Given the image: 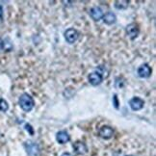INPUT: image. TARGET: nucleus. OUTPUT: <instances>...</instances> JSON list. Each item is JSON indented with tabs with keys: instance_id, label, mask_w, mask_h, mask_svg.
Here are the masks:
<instances>
[{
	"instance_id": "nucleus-8",
	"label": "nucleus",
	"mask_w": 156,
	"mask_h": 156,
	"mask_svg": "<svg viewBox=\"0 0 156 156\" xmlns=\"http://www.w3.org/2000/svg\"><path fill=\"white\" fill-rule=\"evenodd\" d=\"M88 80L93 86H98L102 82V76L99 73H93L88 76Z\"/></svg>"
},
{
	"instance_id": "nucleus-14",
	"label": "nucleus",
	"mask_w": 156,
	"mask_h": 156,
	"mask_svg": "<svg viewBox=\"0 0 156 156\" xmlns=\"http://www.w3.org/2000/svg\"><path fill=\"white\" fill-rule=\"evenodd\" d=\"M8 108H9V105L7 103V101L4 99H0V111L6 112L8 110Z\"/></svg>"
},
{
	"instance_id": "nucleus-17",
	"label": "nucleus",
	"mask_w": 156,
	"mask_h": 156,
	"mask_svg": "<svg viewBox=\"0 0 156 156\" xmlns=\"http://www.w3.org/2000/svg\"><path fill=\"white\" fill-rule=\"evenodd\" d=\"M61 156H73V154H70L69 152H65V153H63Z\"/></svg>"
},
{
	"instance_id": "nucleus-4",
	"label": "nucleus",
	"mask_w": 156,
	"mask_h": 156,
	"mask_svg": "<svg viewBox=\"0 0 156 156\" xmlns=\"http://www.w3.org/2000/svg\"><path fill=\"white\" fill-rule=\"evenodd\" d=\"M151 73H152V69L147 64H144L138 69V75H139L141 78L149 77L151 75Z\"/></svg>"
},
{
	"instance_id": "nucleus-5",
	"label": "nucleus",
	"mask_w": 156,
	"mask_h": 156,
	"mask_svg": "<svg viewBox=\"0 0 156 156\" xmlns=\"http://www.w3.org/2000/svg\"><path fill=\"white\" fill-rule=\"evenodd\" d=\"M144 100L140 98H131L129 101V106L131 107V109L133 111H139L144 107Z\"/></svg>"
},
{
	"instance_id": "nucleus-2",
	"label": "nucleus",
	"mask_w": 156,
	"mask_h": 156,
	"mask_svg": "<svg viewBox=\"0 0 156 156\" xmlns=\"http://www.w3.org/2000/svg\"><path fill=\"white\" fill-rule=\"evenodd\" d=\"M78 37H79V34H78L77 30H75L74 28H69L65 32V40L69 44L75 43Z\"/></svg>"
},
{
	"instance_id": "nucleus-18",
	"label": "nucleus",
	"mask_w": 156,
	"mask_h": 156,
	"mask_svg": "<svg viewBox=\"0 0 156 156\" xmlns=\"http://www.w3.org/2000/svg\"><path fill=\"white\" fill-rule=\"evenodd\" d=\"M3 49V41L0 39V50Z\"/></svg>"
},
{
	"instance_id": "nucleus-11",
	"label": "nucleus",
	"mask_w": 156,
	"mask_h": 156,
	"mask_svg": "<svg viewBox=\"0 0 156 156\" xmlns=\"http://www.w3.org/2000/svg\"><path fill=\"white\" fill-rule=\"evenodd\" d=\"M56 139L60 144H66L69 141V135L67 131H59L56 135Z\"/></svg>"
},
{
	"instance_id": "nucleus-19",
	"label": "nucleus",
	"mask_w": 156,
	"mask_h": 156,
	"mask_svg": "<svg viewBox=\"0 0 156 156\" xmlns=\"http://www.w3.org/2000/svg\"><path fill=\"white\" fill-rule=\"evenodd\" d=\"M128 156H132V155H128Z\"/></svg>"
},
{
	"instance_id": "nucleus-10",
	"label": "nucleus",
	"mask_w": 156,
	"mask_h": 156,
	"mask_svg": "<svg viewBox=\"0 0 156 156\" xmlns=\"http://www.w3.org/2000/svg\"><path fill=\"white\" fill-rule=\"evenodd\" d=\"M73 149L77 154H84L87 151V147L82 142H76L73 144Z\"/></svg>"
},
{
	"instance_id": "nucleus-1",
	"label": "nucleus",
	"mask_w": 156,
	"mask_h": 156,
	"mask_svg": "<svg viewBox=\"0 0 156 156\" xmlns=\"http://www.w3.org/2000/svg\"><path fill=\"white\" fill-rule=\"evenodd\" d=\"M19 103L20 108L25 112H30L34 108V99L32 97L28 94H23L21 97L20 98Z\"/></svg>"
},
{
	"instance_id": "nucleus-16",
	"label": "nucleus",
	"mask_w": 156,
	"mask_h": 156,
	"mask_svg": "<svg viewBox=\"0 0 156 156\" xmlns=\"http://www.w3.org/2000/svg\"><path fill=\"white\" fill-rule=\"evenodd\" d=\"M113 99H114V103H115V107L118 108V107H119V102H118V98H117V95H116V94L114 95Z\"/></svg>"
},
{
	"instance_id": "nucleus-3",
	"label": "nucleus",
	"mask_w": 156,
	"mask_h": 156,
	"mask_svg": "<svg viewBox=\"0 0 156 156\" xmlns=\"http://www.w3.org/2000/svg\"><path fill=\"white\" fill-rule=\"evenodd\" d=\"M125 31H126V34L129 37V39L134 40L138 37V35H139V27H138L137 23L133 22V23H130V24L127 25Z\"/></svg>"
},
{
	"instance_id": "nucleus-7",
	"label": "nucleus",
	"mask_w": 156,
	"mask_h": 156,
	"mask_svg": "<svg viewBox=\"0 0 156 156\" xmlns=\"http://www.w3.org/2000/svg\"><path fill=\"white\" fill-rule=\"evenodd\" d=\"M90 16H91V17L95 20V21H98L100 20L101 19H102L103 16V13H102V10H101L99 7H93L91 8V10H90L89 12Z\"/></svg>"
},
{
	"instance_id": "nucleus-12",
	"label": "nucleus",
	"mask_w": 156,
	"mask_h": 156,
	"mask_svg": "<svg viewBox=\"0 0 156 156\" xmlns=\"http://www.w3.org/2000/svg\"><path fill=\"white\" fill-rule=\"evenodd\" d=\"M102 17H103V21L108 25H111V24H113V23H115L116 20H117L115 14L111 13V12H108V13H106Z\"/></svg>"
},
{
	"instance_id": "nucleus-13",
	"label": "nucleus",
	"mask_w": 156,
	"mask_h": 156,
	"mask_svg": "<svg viewBox=\"0 0 156 156\" xmlns=\"http://www.w3.org/2000/svg\"><path fill=\"white\" fill-rule=\"evenodd\" d=\"M129 1L127 0H121V1H116L115 2V8L118 10H124L128 7Z\"/></svg>"
},
{
	"instance_id": "nucleus-15",
	"label": "nucleus",
	"mask_w": 156,
	"mask_h": 156,
	"mask_svg": "<svg viewBox=\"0 0 156 156\" xmlns=\"http://www.w3.org/2000/svg\"><path fill=\"white\" fill-rule=\"evenodd\" d=\"M25 128H26L27 131L30 132V134H33V129H32V127H31V125L26 124V125H25Z\"/></svg>"
},
{
	"instance_id": "nucleus-6",
	"label": "nucleus",
	"mask_w": 156,
	"mask_h": 156,
	"mask_svg": "<svg viewBox=\"0 0 156 156\" xmlns=\"http://www.w3.org/2000/svg\"><path fill=\"white\" fill-rule=\"evenodd\" d=\"M99 137H101L102 139L104 140H108V139H111L114 135V130L112 127L110 126H102L99 129Z\"/></svg>"
},
{
	"instance_id": "nucleus-9",
	"label": "nucleus",
	"mask_w": 156,
	"mask_h": 156,
	"mask_svg": "<svg viewBox=\"0 0 156 156\" xmlns=\"http://www.w3.org/2000/svg\"><path fill=\"white\" fill-rule=\"evenodd\" d=\"M25 147L27 149V152L30 154V155H38L39 154V151H40V148L38 147L37 144H35L33 142H27L25 144Z\"/></svg>"
}]
</instances>
